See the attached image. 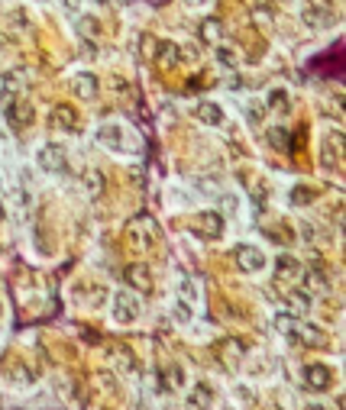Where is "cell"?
Returning a JSON list of instances; mask_svg holds the SVG:
<instances>
[{"mask_svg": "<svg viewBox=\"0 0 346 410\" xmlns=\"http://www.w3.org/2000/svg\"><path fill=\"white\" fill-rule=\"evenodd\" d=\"M275 3H288V0H275Z\"/></svg>", "mask_w": 346, "mask_h": 410, "instance_id": "42", "label": "cell"}, {"mask_svg": "<svg viewBox=\"0 0 346 410\" xmlns=\"http://www.w3.org/2000/svg\"><path fill=\"white\" fill-rule=\"evenodd\" d=\"M59 7L65 10V13H78V10H81V0H59Z\"/></svg>", "mask_w": 346, "mask_h": 410, "instance_id": "36", "label": "cell"}, {"mask_svg": "<svg viewBox=\"0 0 346 410\" xmlns=\"http://www.w3.org/2000/svg\"><path fill=\"white\" fill-rule=\"evenodd\" d=\"M195 120L204 126H220L223 123V107L214 101H201V104H195Z\"/></svg>", "mask_w": 346, "mask_h": 410, "instance_id": "19", "label": "cell"}, {"mask_svg": "<svg viewBox=\"0 0 346 410\" xmlns=\"http://www.w3.org/2000/svg\"><path fill=\"white\" fill-rule=\"evenodd\" d=\"M185 3H191V7H201V3H207V0H185Z\"/></svg>", "mask_w": 346, "mask_h": 410, "instance_id": "40", "label": "cell"}, {"mask_svg": "<svg viewBox=\"0 0 346 410\" xmlns=\"http://www.w3.org/2000/svg\"><path fill=\"white\" fill-rule=\"evenodd\" d=\"M188 226H191V233H198L201 239H220L223 229H227V220L220 210H201V213H191L188 217Z\"/></svg>", "mask_w": 346, "mask_h": 410, "instance_id": "3", "label": "cell"}, {"mask_svg": "<svg viewBox=\"0 0 346 410\" xmlns=\"http://www.w3.org/2000/svg\"><path fill=\"white\" fill-rule=\"evenodd\" d=\"M275 327L285 333L288 343H295V346H317L324 343V333L314 323H304L298 313H279L275 317Z\"/></svg>", "mask_w": 346, "mask_h": 410, "instance_id": "1", "label": "cell"}, {"mask_svg": "<svg viewBox=\"0 0 346 410\" xmlns=\"http://www.w3.org/2000/svg\"><path fill=\"white\" fill-rule=\"evenodd\" d=\"M4 381H7L10 388H29L36 381V372L29 369L26 362L13 359V362H7V365H4Z\"/></svg>", "mask_w": 346, "mask_h": 410, "instance_id": "16", "label": "cell"}, {"mask_svg": "<svg viewBox=\"0 0 346 410\" xmlns=\"http://www.w3.org/2000/svg\"><path fill=\"white\" fill-rule=\"evenodd\" d=\"M81 55H85V59H97V49H94V39H81Z\"/></svg>", "mask_w": 346, "mask_h": 410, "instance_id": "35", "label": "cell"}, {"mask_svg": "<svg viewBox=\"0 0 346 410\" xmlns=\"http://www.w3.org/2000/svg\"><path fill=\"white\" fill-rule=\"evenodd\" d=\"M262 110H265V104L262 101H249V120H253V123H259L262 120Z\"/></svg>", "mask_w": 346, "mask_h": 410, "instance_id": "33", "label": "cell"}, {"mask_svg": "<svg viewBox=\"0 0 346 410\" xmlns=\"http://www.w3.org/2000/svg\"><path fill=\"white\" fill-rule=\"evenodd\" d=\"M317 197V191L314 188H307V185H298V188H291V194H288V201H291V207H307V204Z\"/></svg>", "mask_w": 346, "mask_h": 410, "instance_id": "25", "label": "cell"}, {"mask_svg": "<svg viewBox=\"0 0 346 410\" xmlns=\"http://www.w3.org/2000/svg\"><path fill=\"white\" fill-rule=\"evenodd\" d=\"M172 317H175V323H191V317H195V304L188 301V297H175V304H172Z\"/></svg>", "mask_w": 346, "mask_h": 410, "instance_id": "22", "label": "cell"}, {"mask_svg": "<svg viewBox=\"0 0 346 410\" xmlns=\"http://www.w3.org/2000/svg\"><path fill=\"white\" fill-rule=\"evenodd\" d=\"M321 3H324V7H330V10H333V7L340 3V0H321Z\"/></svg>", "mask_w": 346, "mask_h": 410, "instance_id": "39", "label": "cell"}, {"mask_svg": "<svg viewBox=\"0 0 346 410\" xmlns=\"http://www.w3.org/2000/svg\"><path fill=\"white\" fill-rule=\"evenodd\" d=\"M217 59H220V65H227V68H233V65H237V55H233L230 49H223V45L217 49Z\"/></svg>", "mask_w": 346, "mask_h": 410, "instance_id": "32", "label": "cell"}, {"mask_svg": "<svg viewBox=\"0 0 346 410\" xmlns=\"http://www.w3.org/2000/svg\"><path fill=\"white\" fill-rule=\"evenodd\" d=\"M97 143L110 152H127L130 143H127V126L123 123H104L97 129Z\"/></svg>", "mask_w": 346, "mask_h": 410, "instance_id": "10", "label": "cell"}, {"mask_svg": "<svg viewBox=\"0 0 346 410\" xmlns=\"http://www.w3.org/2000/svg\"><path fill=\"white\" fill-rule=\"evenodd\" d=\"M220 355H223V362H227L230 369H237L240 359H243V343H237V339H227V343H223V349H220Z\"/></svg>", "mask_w": 346, "mask_h": 410, "instance_id": "23", "label": "cell"}, {"mask_svg": "<svg viewBox=\"0 0 346 410\" xmlns=\"http://www.w3.org/2000/svg\"><path fill=\"white\" fill-rule=\"evenodd\" d=\"M304 410H330V407H324V404H307Z\"/></svg>", "mask_w": 346, "mask_h": 410, "instance_id": "38", "label": "cell"}, {"mask_svg": "<svg viewBox=\"0 0 346 410\" xmlns=\"http://www.w3.org/2000/svg\"><path fill=\"white\" fill-rule=\"evenodd\" d=\"M4 117H7L10 129H26V126H33L36 110L26 97H13V101L4 104Z\"/></svg>", "mask_w": 346, "mask_h": 410, "instance_id": "6", "label": "cell"}, {"mask_svg": "<svg viewBox=\"0 0 346 410\" xmlns=\"http://www.w3.org/2000/svg\"><path fill=\"white\" fill-rule=\"evenodd\" d=\"M20 87H23V71H10V75H4V84H0V94H4V101H13Z\"/></svg>", "mask_w": 346, "mask_h": 410, "instance_id": "21", "label": "cell"}, {"mask_svg": "<svg viewBox=\"0 0 346 410\" xmlns=\"http://www.w3.org/2000/svg\"><path fill=\"white\" fill-rule=\"evenodd\" d=\"M288 307L295 310V313H307V310H311V294L307 291H288Z\"/></svg>", "mask_w": 346, "mask_h": 410, "instance_id": "26", "label": "cell"}, {"mask_svg": "<svg viewBox=\"0 0 346 410\" xmlns=\"http://www.w3.org/2000/svg\"><path fill=\"white\" fill-rule=\"evenodd\" d=\"M256 20H265V23H272V13L265 7H256Z\"/></svg>", "mask_w": 346, "mask_h": 410, "instance_id": "37", "label": "cell"}, {"mask_svg": "<svg viewBox=\"0 0 346 410\" xmlns=\"http://www.w3.org/2000/svg\"><path fill=\"white\" fill-rule=\"evenodd\" d=\"M49 123L52 129H59V133H78V110L71 104H59V107L49 113Z\"/></svg>", "mask_w": 346, "mask_h": 410, "instance_id": "17", "label": "cell"}, {"mask_svg": "<svg viewBox=\"0 0 346 410\" xmlns=\"http://www.w3.org/2000/svg\"><path fill=\"white\" fill-rule=\"evenodd\" d=\"M39 168L49 171V175H65L68 171V152L59 143H46L39 149Z\"/></svg>", "mask_w": 346, "mask_h": 410, "instance_id": "8", "label": "cell"}, {"mask_svg": "<svg viewBox=\"0 0 346 410\" xmlns=\"http://www.w3.org/2000/svg\"><path fill=\"white\" fill-rule=\"evenodd\" d=\"M127 239H130V246H136L139 252H146V249H152L155 246V239H159V226H155V220L152 217H136L133 223L127 226Z\"/></svg>", "mask_w": 346, "mask_h": 410, "instance_id": "4", "label": "cell"}, {"mask_svg": "<svg viewBox=\"0 0 346 410\" xmlns=\"http://www.w3.org/2000/svg\"><path fill=\"white\" fill-rule=\"evenodd\" d=\"M155 45H159V39L143 36V59H155Z\"/></svg>", "mask_w": 346, "mask_h": 410, "instance_id": "31", "label": "cell"}, {"mask_svg": "<svg viewBox=\"0 0 346 410\" xmlns=\"http://www.w3.org/2000/svg\"><path fill=\"white\" fill-rule=\"evenodd\" d=\"M265 139H269L272 149H279V152L288 149V129L285 126H272V129H265Z\"/></svg>", "mask_w": 346, "mask_h": 410, "instance_id": "28", "label": "cell"}, {"mask_svg": "<svg viewBox=\"0 0 346 410\" xmlns=\"http://www.w3.org/2000/svg\"><path fill=\"white\" fill-rule=\"evenodd\" d=\"M78 33L85 36V39L101 36V20H97V17H78Z\"/></svg>", "mask_w": 346, "mask_h": 410, "instance_id": "29", "label": "cell"}, {"mask_svg": "<svg viewBox=\"0 0 346 410\" xmlns=\"http://www.w3.org/2000/svg\"><path fill=\"white\" fill-rule=\"evenodd\" d=\"M123 281L136 294H152V288H155V278H152L149 265H143V262H133V265L123 268Z\"/></svg>", "mask_w": 346, "mask_h": 410, "instance_id": "9", "label": "cell"}, {"mask_svg": "<svg viewBox=\"0 0 346 410\" xmlns=\"http://www.w3.org/2000/svg\"><path fill=\"white\" fill-rule=\"evenodd\" d=\"M340 155H343V136H340V129H330L321 139V165L333 171L340 165Z\"/></svg>", "mask_w": 346, "mask_h": 410, "instance_id": "11", "label": "cell"}, {"mask_svg": "<svg viewBox=\"0 0 346 410\" xmlns=\"http://www.w3.org/2000/svg\"><path fill=\"white\" fill-rule=\"evenodd\" d=\"M265 110H275V113H288V94L285 91H272Z\"/></svg>", "mask_w": 346, "mask_h": 410, "instance_id": "30", "label": "cell"}, {"mask_svg": "<svg viewBox=\"0 0 346 410\" xmlns=\"http://www.w3.org/2000/svg\"><path fill=\"white\" fill-rule=\"evenodd\" d=\"M139 317H143V301H139L136 291L127 288V291H117L110 297V320L117 327H133Z\"/></svg>", "mask_w": 346, "mask_h": 410, "instance_id": "2", "label": "cell"}, {"mask_svg": "<svg viewBox=\"0 0 346 410\" xmlns=\"http://www.w3.org/2000/svg\"><path fill=\"white\" fill-rule=\"evenodd\" d=\"M301 20H304V26H311V29H327V26L333 23V10L324 7L321 0H311V3L301 7Z\"/></svg>", "mask_w": 346, "mask_h": 410, "instance_id": "15", "label": "cell"}, {"mask_svg": "<svg viewBox=\"0 0 346 410\" xmlns=\"http://www.w3.org/2000/svg\"><path fill=\"white\" fill-rule=\"evenodd\" d=\"M201 39L207 42V45L220 42V39H223V23H220V20H204V23H201Z\"/></svg>", "mask_w": 346, "mask_h": 410, "instance_id": "24", "label": "cell"}, {"mask_svg": "<svg viewBox=\"0 0 346 410\" xmlns=\"http://www.w3.org/2000/svg\"><path fill=\"white\" fill-rule=\"evenodd\" d=\"M185 410H214L217 407V394L207 381H195V385L185 391V401H181Z\"/></svg>", "mask_w": 346, "mask_h": 410, "instance_id": "7", "label": "cell"}, {"mask_svg": "<svg viewBox=\"0 0 346 410\" xmlns=\"http://www.w3.org/2000/svg\"><path fill=\"white\" fill-rule=\"evenodd\" d=\"M301 385L314 394H324L333 388V372H330V365H324V362H311V365L301 369Z\"/></svg>", "mask_w": 346, "mask_h": 410, "instance_id": "5", "label": "cell"}, {"mask_svg": "<svg viewBox=\"0 0 346 410\" xmlns=\"http://www.w3.org/2000/svg\"><path fill=\"white\" fill-rule=\"evenodd\" d=\"M301 275H304L301 259L288 255V252H282L279 259H275V281H282V285H295V281H301Z\"/></svg>", "mask_w": 346, "mask_h": 410, "instance_id": "14", "label": "cell"}, {"mask_svg": "<svg viewBox=\"0 0 346 410\" xmlns=\"http://www.w3.org/2000/svg\"><path fill=\"white\" fill-rule=\"evenodd\" d=\"M185 62H188V65H195V62H198L195 45H181V65H185Z\"/></svg>", "mask_w": 346, "mask_h": 410, "instance_id": "34", "label": "cell"}, {"mask_svg": "<svg viewBox=\"0 0 346 410\" xmlns=\"http://www.w3.org/2000/svg\"><path fill=\"white\" fill-rule=\"evenodd\" d=\"M4 217H7V210H4V204H0V220H4Z\"/></svg>", "mask_w": 346, "mask_h": 410, "instance_id": "41", "label": "cell"}, {"mask_svg": "<svg viewBox=\"0 0 346 410\" xmlns=\"http://www.w3.org/2000/svg\"><path fill=\"white\" fill-rule=\"evenodd\" d=\"M71 91H75L81 101H94L97 91H101V84H97V78H94L91 71H78L75 81H71Z\"/></svg>", "mask_w": 346, "mask_h": 410, "instance_id": "18", "label": "cell"}, {"mask_svg": "<svg viewBox=\"0 0 346 410\" xmlns=\"http://www.w3.org/2000/svg\"><path fill=\"white\" fill-rule=\"evenodd\" d=\"M188 388V372L178 365V362H172V365H165V369L159 372V391L162 394H178Z\"/></svg>", "mask_w": 346, "mask_h": 410, "instance_id": "13", "label": "cell"}, {"mask_svg": "<svg viewBox=\"0 0 346 410\" xmlns=\"http://www.w3.org/2000/svg\"><path fill=\"white\" fill-rule=\"evenodd\" d=\"M85 191L91 194V197H97V194L104 191V171H97V168H88V171H85Z\"/></svg>", "mask_w": 346, "mask_h": 410, "instance_id": "27", "label": "cell"}, {"mask_svg": "<svg viewBox=\"0 0 346 410\" xmlns=\"http://www.w3.org/2000/svg\"><path fill=\"white\" fill-rule=\"evenodd\" d=\"M155 59H159L165 68H178L181 65V45L172 42V39H162L159 45H155Z\"/></svg>", "mask_w": 346, "mask_h": 410, "instance_id": "20", "label": "cell"}, {"mask_svg": "<svg viewBox=\"0 0 346 410\" xmlns=\"http://www.w3.org/2000/svg\"><path fill=\"white\" fill-rule=\"evenodd\" d=\"M233 262L240 265V271L256 275V271L265 268V252L256 249V246H237V249H233Z\"/></svg>", "mask_w": 346, "mask_h": 410, "instance_id": "12", "label": "cell"}]
</instances>
